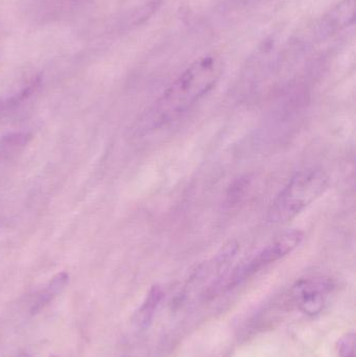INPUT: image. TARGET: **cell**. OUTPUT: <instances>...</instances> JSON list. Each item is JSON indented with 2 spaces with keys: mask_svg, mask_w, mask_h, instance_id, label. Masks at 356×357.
<instances>
[{
  "mask_svg": "<svg viewBox=\"0 0 356 357\" xmlns=\"http://www.w3.org/2000/svg\"><path fill=\"white\" fill-rule=\"evenodd\" d=\"M332 285L325 280H304L292 289V298L297 307L307 316L320 314L325 306Z\"/></svg>",
  "mask_w": 356,
  "mask_h": 357,
  "instance_id": "cell-4",
  "label": "cell"
},
{
  "mask_svg": "<svg viewBox=\"0 0 356 357\" xmlns=\"http://www.w3.org/2000/svg\"><path fill=\"white\" fill-rule=\"evenodd\" d=\"M353 15H355V0H344L332 10L327 25L332 29L345 26L353 20L355 17Z\"/></svg>",
  "mask_w": 356,
  "mask_h": 357,
  "instance_id": "cell-9",
  "label": "cell"
},
{
  "mask_svg": "<svg viewBox=\"0 0 356 357\" xmlns=\"http://www.w3.org/2000/svg\"><path fill=\"white\" fill-rule=\"evenodd\" d=\"M163 291L159 287H154L134 316V324L139 331H146L154 319L155 312L162 300Z\"/></svg>",
  "mask_w": 356,
  "mask_h": 357,
  "instance_id": "cell-5",
  "label": "cell"
},
{
  "mask_svg": "<svg viewBox=\"0 0 356 357\" xmlns=\"http://www.w3.org/2000/svg\"><path fill=\"white\" fill-rule=\"evenodd\" d=\"M303 237L304 235L299 230H288L278 235L256 254L229 271L217 287V294L234 289L263 268L286 257L301 245Z\"/></svg>",
  "mask_w": 356,
  "mask_h": 357,
  "instance_id": "cell-3",
  "label": "cell"
},
{
  "mask_svg": "<svg viewBox=\"0 0 356 357\" xmlns=\"http://www.w3.org/2000/svg\"><path fill=\"white\" fill-rule=\"evenodd\" d=\"M339 357H355V333H347L336 344Z\"/></svg>",
  "mask_w": 356,
  "mask_h": 357,
  "instance_id": "cell-10",
  "label": "cell"
},
{
  "mask_svg": "<svg viewBox=\"0 0 356 357\" xmlns=\"http://www.w3.org/2000/svg\"><path fill=\"white\" fill-rule=\"evenodd\" d=\"M29 133H10L0 137V159L6 160L17 156L31 142Z\"/></svg>",
  "mask_w": 356,
  "mask_h": 357,
  "instance_id": "cell-7",
  "label": "cell"
},
{
  "mask_svg": "<svg viewBox=\"0 0 356 357\" xmlns=\"http://www.w3.org/2000/svg\"><path fill=\"white\" fill-rule=\"evenodd\" d=\"M39 85V79H33L29 85L25 86L18 93L0 100V119L10 114L15 109L18 108L25 100H27L36 91Z\"/></svg>",
  "mask_w": 356,
  "mask_h": 357,
  "instance_id": "cell-8",
  "label": "cell"
},
{
  "mask_svg": "<svg viewBox=\"0 0 356 357\" xmlns=\"http://www.w3.org/2000/svg\"><path fill=\"white\" fill-rule=\"evenodd\" d=\"M19 357H31V356H29V354H21L20 356H19Z\"/></svg>",
  "mask_w": 356,
  "mask_h": 357,
  "instance_id": "cell-11",
  "label": "cell"
},
{
  "mask_svg": "<svg viewBox=\"0 0 356 357\" xmlns=\"http://www.w3.org/2000/svg\"><path fill=\"white\" fill-rule=\"evenodd\" d=\"M223 63L215 54L194 61L179 75L140 121V131H154L183 116L217 85Z\"/></svg>",
  "mask_w": 356,
  "mask_h": 357,
  "instance_id": "cell-1",
  "label": "cell"
},
{
  "mask_svg": "<svg viewBox=\"0 0 356 357\" xmlns=\"http://www.w3.org/2000/svg\"><path fill=\"white\" fill-rule=\"evenodd\" d=\"M68 282L69 275L67 273L62 272L56 274L46 285L45 289L40 291L39 295L36 298L31 308V314H38L44 310L50 302L54 301V298L58 297L64 291Z\"/></svg>",
  "mask_w": 356,
  "mask_h": 357,
  "instance_id": "cell-6",
  "label": "cell"
},
{
  "mask_svg": "<svg viewBox=\"0 0 356 357\" xmlns=\"http://www.w3.org/2000/svg\"><path fill=\"white\" fill-rule=\"evenodd\" d=\"M328 186L330 177L323 169L298 172L272 202L267 212L268 222L288 224L323 195Z\"/></svg>",
  "mask_w": 356,
  "mask_h": 357,
  "instance_id": "cell-2",
  "label": "cell"
}]
</instances>
